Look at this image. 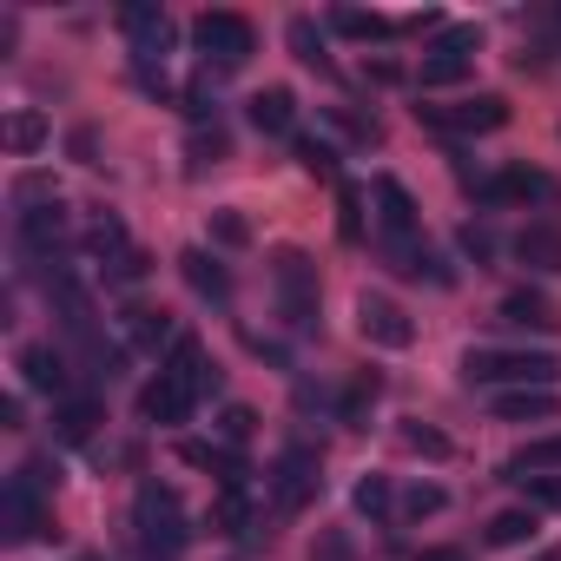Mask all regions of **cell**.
<instances>
[{
  "label": "cell",
  "instance_id": "cell-25",
  "mask_svg": "<svg viewBox=\"0 0 561 561\" xmlns=\"http://www.w3.org/2000/svg\"><path fill=\"white\" fill-rule=\"evenodd\" d=\"M554 390H502L495 397V416L502 423H554Z\"/></svg>",
  "mask_w": 561,
  "mask_h": 561
},
{
  "label": "cell",
  "instance_id": "cell-28",
  "mask_svg": "<svg viewBox=\"0 0 561 561\" xmlns=\"http://www.w3.org/2000/svg\"><path fill=\"white\" fill-rule=\"evenodd\" d=\"M535 508H502V515H489V528H482V541L489 548H522V541H535Z\"/></svg>",
  "mask_w": 561,
  "mask_h": 561
},
{
  "label": "cell",
  "instance_id": "cell-23",
  "mask_svg": "<svg viewBox=\"0 0 561 561\" xmlns=\"http://www.w3.org/2000/svg\"><path fill=\"white\" fill-rule=\"evenodd\" d=\"M285 41H291V54H298V67H311V73H324V80H337V60H331V47H324V34L311 27V14H298V21L285 27Z\"/></svg>",
  "mask_w": 561,
  "mask_h": 561
},
{
  "label": "cell",
  "instance_id": "cell-2",
  "mask_svg": "<svg viewBox=\"0 0 561 561\" xmlns=\"http://www.w3.org/2000/svg\"><path fill=\"white\" fill-rule=\"evenodd\" d=\"M271 298H277L285 331H298V337L318 331V264H311V251H298V244L271 251Z\"/></svg>",
  "mask_w": 561,
  "mask_h": 561
},
{
  "label": "cell",
  "instance_id": "cell-42",
  "mask_svg": "<svg viewBox=\"0 0 561 561\" xmlns=\"http://www.w3.org/2000/svg\"><path fill=\"white\" fill-rule=\"evenodd\" d=\"M456 244H462V257H469L476 271L495 257V231H489V225H462V231H456Z\"/></svg>",
  "mask_w": 561,
  "mask_h": 561
},
{
  "label": "cell",
  "instance_id": "cell-46",
  "mask_svg": "<svg viewBox=\"0 0 561 561\" xmlns=\"http://www.w3.org/2000/svg\"><path fill=\"white\" fill-rule=\"evenodd\" d=\"M67 152H73L80 165H100V139H93V126H80V133L67 139Z\"/></svg>",
  "mask_w": 561,
  "mask_h": 561
},
{
  "label": "cell",
  "instance_id": "cell-31",
  "mask_svg": "<svg viewBox=\"0 0 561 561\" xmlns=\"http://www.w3.org/2000/svg\"><path fill=\"white\" fill-rule=\"evenodd\" d=\"M331 27L351 34V41H383L390 34V21L383 14H364V8H331Z\"/></svg>",
  "mask_w": 561,
  "mask_h": 561
},
{
  "label": "cell",
  "instance_id": "cell-49",
  "mask_svg": "<svg viewBox=\"0 0 561 561\" xmlns=\"http://www.w3.org/2000/svg\"><path fill=\"white\" fill-rule=\"evenodd\" d=\"M403 27H410V34H436V27H443V14H410Z\"/></svg>",
  "mask_w": 561,
  "mask_h": 561
},
{
  "label": "cell",
  "instance_id": "cell-18",
  "mask_svg": "<svg viewBox=\"0 0 561 561\" xmlns=\"http://www.w3.org/2000/svg\"><path fill=\"white\" fill-rule=\"evenodd\" d=\"M119 344L159 357V351L179 344V337H172V318H165V311H152V305H126V311H119Z\"/></svg>",
  "mask_w": 561,
  "mask_h": 561
},
{
  "label": "cell",
  "instance_id": "cell-44",
  "mask_svg": "<svg viewBox=\"0 0 561 561\" xmlns=\"http://www.w3.org/2000/svg\"><path fill=\"white\" fill-rule=\"evenodd\" d=\"M311 561H357V548H351V535H344V528H324V535H318V548H311Z\"/></svg>",
  "mask_w": 561,
  "mask_h": 561
},
{
  "label": "cell",
  "instance_id": "cell-34",
  "mask_svg": "<svg viewBox=\"0 0 561 561\" xmlns=\"http://www.w3.org/2000/svg\"><path fill=\"white\" fill-rule=\"evenodd\" d=\"M324 126H337L351 146H377V139H383L377 119H364V113H351V106H324Z\"/></svg>",
  "mask_w": 561,
  "mask_h": 561
},
{
  "label": "cell",
  "instance_id": "cell-5",
  "mask_svg": "<svg viewBox=\"0 0 561 561\" xmlns=\"http://www.w3.org/2000/svg\"><path fill=\"white\" fill-rule=\"evenodd\" d=\"M416 119L443 139H482V133H502L508 126V100L502 93H469V100H449V106H416Z\"/></svg>",
  "mask_w": 561,
  "mask_h": 561
},
{
  "label": "cell",
  "instance_id": "cell-39",
  "mask_svg": "<svg viewBox=\"0 0 561 561\" xmlns=\"http://www.w3.org/2000/svg\"><path fill=\"white\" fill-rule=\"evenodd\" d=\"M87 251H93L100 264H113V257L126 251V231H119V218H100V225L87 231Z\"/></svg>",
  "mask_w": 561,
  "mask_h": 561
},
{
  "label": "cell",
  "instance_id": "cell-1",
  "mask_svg": "<svg viewBox=\"0 0 561 561\" xmlns=\"http://www.w3.org/2000/svg\"><path fill=\"white\" fill-rule=\"evenodd\" d=\"M561 364L554 351H469L462 383L469 390H554Z\"/></svg>",
  "mask_w": 561,
  "mask_h": 561
},
{
  "label": "cell",
  "instance_id": "cell-7",
  "mask_svg": "<svg viewBox=\"0 0 561 561\" xmlns=\"http://www.w3.org/2000/svg\"><path fill=\"white\" fill-rule=\"evenodd\" d=\"M476 54H482V34H476V27H443V34H436V47H430V54H423V67H416V87H423V93H436V87L469 80V73H476Z\"/></svg>",
  "mask_w": 561,
  "mask_h": 561
},
{
  "label": "cell",
  "instance_id": "cell-45",
  "mask_svg": "<svg viewBox=\"0 0 561 561\" xmlns=\"http://www.w3.org/2000/svg\"><path fill=\"white\" fill-rule=\"evenodd\" d=\"M515 489H528V495H535L541 508H561V476H522Z\"/></svg>",
  "mask_w": 561,
  "mask_h": 561
},
{
  "label": "cell",
  "instance_id": "cell-11",
  "mask_svg": "<svg viewBox=\"0 0 561 561\" xmlns=\"http://www.w3.org/2000/svg\"><path fill=\"white\" fill-rule=\"evenodd\" d=\"M119 34L133 41V67H165V47H172L165 8H146V0H133V8H119Z\"/></svg>",
  "mask_w": 561,
  "mask_h": 561
},
{
  "label": "cell",
  "instance_id": "cell-51",
  "mask_svg": "<svg viewBox=\"0 0 561 561\" xmlns=\"http://www.w3.org/2000/svg\"><path fill=\"white\" fill-rule=\"evenodd\" d=\"M541 561H561V548H548V554H541Z\"/></svg>",
  "mask_w": 561,
  "mask_h": 561
},
{
  "label": "cell",
  "instance_id": "cell-22",
  "mask_svg": "<svg viewBox=\"0 0 561 561\" xmlns=\"http://www.w3.org/2000/svg\"><path fill=\"white\" fill-rule=\"evenodd\" d=\"M179 456L192 462V469H211L218 476V489H244V456L238 449H225V443H179Z\"/></svg>",
  "mask_w": 561,
  "mask_h": 561
},
{
  "label": "cell",
  "instance_id": "cell-50",
  "mask_svg": "<svg viewBox=\"0 0 561 561\" xmlns=\"http://www.w3.org/2000/svg\"><path fill=\"white\" fill-rule=\"evenodd\" d=\"M423 561H469V554H462V548H430Z\"/></svg>",
  "mask_w": 561,
  "mask_h": 561
},
{
  "label": "cell",
  "instance_id": "cell-16",
  "mask_svg": "<svg viewBox=\"0 0 561 561\" xmlns=\"http://www.w3.org/2000/svg\"><path fill=\"white\" fill-rule=\"evenodd\" d=\"M192 403H198V390H185L179 377H152V383L139 390V416L159 423V430H179V423L192 416Z\"/></svg>",
  "mask_w": 561,
  "mask_h": 561
},
{
  "label": "cell",
  "instance_id": "cell-10",
  "mask_svg": "<svg viewBox=\"0 0 561 561\" xmlns=\"http://www.w3.org/2000/svg\"><path fill=\"white\" fill-rule=\"evenodd\" d=\"M357 331H364V344H377V351H410V344H416L410 311H403L397 298H377V291L357 298Z\"/></svg>",
  "mask_w": 561,
  "mask_h": 561
},
{
  "label": "cell",
  "instance_id": "cell-24",
  "mask_svg": "<svg viewBox=\"0 0 561 561\" xmlns=\"http://www.w3.org/2000/svg\"><path fill=\"white\" fill-rule=\"evenodd\" d=\"M377 397H383V377H377V370H357L351 390L337 397V423H344V430H364L370 410H377Z\"/></svg>",
  "mask_w": 561,
  "mask_h": 561
},
{
  "label": "cell",
  "instance_id": "cell-26",
  "mask_svg": "<svg viewBox=\"0 0 561 561\" xmlns=\"http://www.w3.org/2000/svg\"><path fill=\"white\" fill-rule=\"evenodd\" d=\"M100 430V397H67V403H54V436L60 443H87Z\"/></svg>",
  "mask_w": 561,
  "mask_h": 561
},
{
  "label": "cell",
  "instance_id": "cell-35",
  "mask_svg": "<svg viewBox=\"0 0 561 561\" xmlns=\"http://www.w3.org/2000/svg\"><path fill=\"white\" fill-rule=\"evenodd\" d=\"M231 159V139H225V126H198L192 133V172H205V165H225Z\"/></svg>",
  "mask_w": 561,
  "mask_h": 561
},
{
  "label": "cell",
  "instance_id": "cell-43",
  "mask_svg": "<svg viewBox=\"0 0 561 561\" xmlns=\"http://www.w3.org/2000/svg\"><path fill=\"white\" fill-rule=\"evenodd\" d=\"M251 430H257V416H251L244 403H225V410H218V436H225V443H251Z\"/></svg>",
  "mask_w": 561,
  "mask_h": 561
},
{
  "label": "cell",
  "instance_id": "cell-12",
  "mask_svg": "<svg viewBox=\"0 0 561 561\" xmlns=\"http://www.w3.org/2000/svg\"><path fill=\"white\" fill-rule=\"evenodd\" d=\"M377 244H416V198L403 192V179H377Z\"/></svg>",
  "mask_w": 561,
  "mask_h": 561
},
{
  "label": "cell",
  "instance_id": "cell-33",
  "mask_svg": "<svg viewBox=\"0 0 561 561\" xmlns=\"http://www.w3.org/2000/svg\"><path fill=\"white\" fill-rule=\"evenodd\" d=\"M397 443H403L410 456H430V462H443V456H449V436H443V430H430V423H416V416L397 430Z\"/></svg>",
  "mask_w": 561,
  "mask_h": 561
},
{
  "label": "cell",
  "instance_id": "cell-30",
  "mask_svg": "<svg viewBox=\"0 0 561 561\" xmlns=\"http://www.w3.org/2000/svg\"><path fill=\"white\" fill-rule=\"evenodd\" d=\"M291 159H298L311 179H337V146H331V139H311V133H298V139H291Z\"/></svg>",
  "mask_w": 561,
  "mask_h": 561
},
{
  "label": "cell",
  "instance_id": "cell-13",
  "mask_svg": "<svg viewBox=\"0 0 561 561\" xmlns=\"http://www.w3.org/2000/svg\"><path fill=\"white\" fill-rule=\"evenodd\" d=\"M244 119L264 139H298V93L291 87H264V93L244 100Z\"/></svg>",
  "mask_w": 561,
  "mask_h": 561
},
{
  "label": "cell",
  "instance_id": "cell-4",
  "mask_svg": "<svg viewBox=\"0 0 561 561\" xmlns=\"http://www.w3.org/2000/svg\"><path fill=\"white\" fill-rule=\"evenodd\" d=\"M192 47H198L205 73H238L257 54V27L244 14H231V8H211V14L192 21Z\"/></svg>",
  "mask_w": 561,
  "mask_h": 561
},
{
  "label": "cell",
  "instance_id": "cell-21",
  "mask_svg": "<svg viewBox=\"0 0 561 561\" xmlns=\"http://www.w3.org/2000/svg\"><path fill=\"white\" fill-rule=\"evenodd\" d=\"M515 257H522L528 271L554 277V271H561V225H554V218H535V225H522V231H515Z\"/></svg>",
  "mask_w": 561,
  "mask_h": 561
},
{
  "label": "cell",
  "instance_id": "cell-3",
  "mask_svg": "<svg viewBox=\"0 0 561 561\" xmlns=\"http://www.w3.org/2000/svg\"><path fill=\"white\" fill-rule=\"evenodd\" d=\"M133 522H139V554H146V561H172V554L192 541L185 502H179V489H165V482H146V489H139Z\"/></svg>",
  "mask_w": 561,
  "mask_h": 561
},
{
  "label": "cell",
  "instance_id": "cell-19",
  "mask_svg": "<svg viewBox=\"0 0 561 561\" xmlns=\"http://www.w3.org/2000/svg\"><path fill=\"white\" fill-rule=\"evenodd\" d=\"M21 377H27V390H47L54 403L73 397V370H67V357H60L54 344H27V351H21Z\"/></svg>",
  "mask_w": 561,
  "mask_h": 561
},
{
  "label": "cell",
  "instance_id": "cell-47",
  "mask_svg": "<svg viewBox=\"0 0 561 561\" xmlns=\"http://www.w3.org/2000/svg\"><path fill=\"white\" fill-rule=\"evenodd\" d=\"M0 430H27V410H21V397H8V403H0Z\"/></svg>",
  "mask_w": 561,
  "mask_h": 561
},
{
  "label": "cell",
  "instance_id": "cell-41",
  "mask_svg": "<svg viewBox=\"0 0 561 561\" xmlns=\"http://www.w3.org/2000/svg\"><path fill=\"white\" fill-rule=\"evenodd\" d=\"M146 271H152V257H146L139 244H126V251H119V257L106 264V285H139Z\"/></svg>",
  "mask_w": 561,
  "mask_h": 561
},
{
  "label": "cell",
  "instance_id": "cell-20",
  "mask_svg": "<svg viewBox=\"0 0 561 561\" xmlns=\"http://www.w3.org/2000/svg\"><path fill=\"white\" fill-rule=\"evenodd\" d=\"M159 377H179V383H185V390H198V397H205V390H218V364L205 357V344H198V337H179V344L165 351Z\"/></svg>",
  "mask_w": 561,
  "mask_h": 561
},
{
  "label": "cell",
  "instance_id": "cell-29",
  "mask_svg": "<svg viewBox=\"0 0 561 561\" xmlns=\"http://www.w3.org/2000/svg\"><path fill=\"white\" fill-rule=\"evenodd\" d=\"M0 139H8V152H14V159H27V152H41V146H47V119H41L34 106H21V113H8Z\"/></svg>",
  "mask_w": 561,
  "mask_h": 561
},
{
  "label": "cell",
  "instance_id": "cell-9",
  "mask_svg": "<svg viewBox=\"0 0 561 561\" xmlns=\"http://www.w3.org/2000/svg\"><path fill=\"white\" fill-rule=\"evenodd\" d=\"M476 205H561V179H548L535 165H508L476 185Z\"/></svg>",
  "mask_w": 561,
  "mask_h": 561
},
{
  "label": "cell",
  "instance_id": "cell-37",
  "mask_svg": "<svg viewBox=\"0 0 561 561\" xmlns=\"http://www.w3.org/2000/svg\"><path fill=\"white\" fill-rule=\"evenodd\" d=\"M337 231H344V244H364V192L357 185L337 192Z\"/></svg>",
  "mask_w": 561,
  "mask_h": 561
},
{
  "label": "cell",
  "instance_id": "cell-27",
  "mask_svg": "<svg viewBox=\"0 0 561 561\" xmlns=\"http://www.w3.org/2000/svg\"><path fill=\"white\" fill-rule=\"evenodd\" d=\"M548 469H561V436H535L528 449H515V456L502 462V482H522V476H548Z\"/></svg>",
  "mask_w": 561,
  "mask_h": 561
},
{
  "label": "cell",
  "instance_id": "cell-17",
  "mask_svg": "<svg viewBox=\"0 0 561 561\" xmlns=\"http://www.w3.org/2000/svg\"><path fill=\"white\" fill-rule=\"evenodd\" d=\"M179 277H185V285H192V291H198L205 305H218V311L231 305V271H225V264H218V257H211L205 244L179 251Z\"/></svg>",
  "mask_w": 561,
  "mask_h": 561
},
{
  "label": "cell",
  "instance_id": "cell-36",
  "mask_svg": "<svg viewBox=\"0 0 561 561\" xmlns=\"http://www.w3.org/2000/svg\"><path fill=\"white\" fill-rule=\"evenodd\" d=\"M211 244H218V251H244V244H251L244 211H231V205H225V211H211Z\"/></svg>",
  "mask_w": 561,
  "mask_h": 561
},
{
  "label": "cell",
  "instance_id": "cell-15",
  "mask_svg": "<svg viewBox=\"0 0 561 561\" xmlns=\"http://www.w3.org/2000/svg\"><path fill=\"white\" fill-rule=\"evenodd\" d=\"M495 318H502V324H515V331H535V337H554V331H561L554 298H548V291H535V285H515V291L495 305Z\"/></svg>",
  "mask_w": 561,
  "mask_h": 561
},
{
  "label": "cell",
  "instance_id": "cell-32",
  "mask_svg": "<svg viewBox=\"0 0 561 561\" xmlns=\"http://www.w3.org/2000/svg\"><path fill=\"white\" fill-rule=\"evenodd\" d=\"M8 198H14V218H21V211H41V205H54L60 192H54V179H47V172H21Z\"/></svg>",
  "mask_w": 561,
  "mask_h": 561
},
{
  "label": "cell",
  "instance_id": "cell-40",
  "mask_svg": "<svg viewBox=\"0 0 561 561\" xmlns=\"http://www.w3.org/2000/svg\"><path fill=\"white\" fill-rule=\"evenodd\" d=\"M443 489L436 482H416V489H403V522H423V515H443Z\"/></svg>",
  "mask_w": 561,
  "mask_h": 561
},
{
  "label": "cell",
  "instance_id": "cell-8",
  "mask_svg": "<svg viewBox=\"0 0 561 561\" xmlns=\"http://www.w3.org/2000/svg\"><path fill=\"white\" fill-rule=\"evenodd\" d=\"M0 535H8V541H47V535H54L47 495L27 489L21 476H8V489H0Z\"/></svg>",
  "mask_w": 561,
  "mask_h": 561
},
{
  "label": "cell",
  "instance_id": "cell-14",
  "mask_svg": "<svg viewBox=\"0 0 561 561\" xmlns=\"http://www.w3.org/2000/svg\"><path fill=\"white\" fill-rule=\"evenodd\" d=\"M14 231H21V251H27V257L54 264V257H60V244H67V205L54 198V205H41V211H21V218H14Z\"/></svg>",
  "mask_w": 561,
  "mask_h": 561
},
{
  "label": "cell",
  "instance_id": "cell-48",
  "mask_svg": "<svg viewBox=\"0 0 561 561\" xmlns=\"http://www.w3.org/2000/svg\"><path fill=\"white\" fill-rule=\"evenodd\" d=\"M370 80H377V87H397V80H403V67H397V60H370Z\"/></svg>",
  "mask_w": 561,
  "mask_h": 561
},
{
  "label": "cell",
  "instance_id": "cell-38",
  "mask_svg": "<svg viewBox=\"0 0 561 561\" xmlns=\"http://www.w3.org/2000/svg\"><path fill=\"white\" fill-rule=\"evenodd\" d=\"M357 508H364L370 522H383V515L397 508V495H390V476H364V482H357Z\"/></svg>",
  "mask_w": 561,
  "mask_h": 561
},
{
  "label": "cell",
  "instance_id": "cell-6",
  "mask_svg": "<svg viewBox=\"0 0 561 561\" xmlns=\"http://www.w3.org/2000/svg\"><path fill=\"white\" fill-rule=\"evenodd\" d=\"M318 495H324V456L311 443H291L285 456L271 462V502H277V515H298Z\"/></svg>",
  "mask_w": 561,
  "mask_h": 561
}]
</instances>
